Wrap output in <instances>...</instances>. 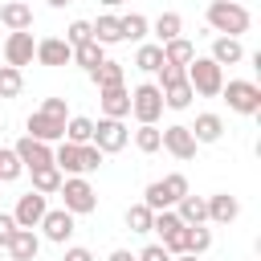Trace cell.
<instances>
[{
	"label": "cell",
	"mask_w": 261,
	"mask_h": 261,
	"mask_svg": "<svg viewBox=\"0 0 261 261\" xmlns=\"http://www.w3.org/2000/svg\"><path fill=\"white\" fill-rule=\"evenodd\" d=\"M61 261H98V257H94V253H90V249H86V245H69V249H65V257H61Z\"/></svg>",
	"instance_id": "44"
},
{
	"label": "cell",
	"mask_w": 261,
	"mask_h": 261,
	"mask_svg": "<svg viewBox=\"0 0 261 261\" xmlns=\"http://www.w3.org/2000/svg\"><path fill=\"white\" fill-rule=\"evenodd\" d=\"M184 73H188V86L196 94H204V98H216L220 86H224V65H216L212 57H192L184 65Z\"/></svg>",
	"instance_id": "2"
},
{
	"label": "cell",
	"mask_w": 261,
	"mask_h": 261,
	"mask_svg": "<svg viewBox=\"0 0 261 261\" xmlns=\"http://www.w3.org/2000/svg\"><path fill=\"white\" fill-rule=\"evenodd\" d=\"M12 232H16V220H12V212H0V249H8Z\"/></svg>",
	"instance_id": "42"
},
{
	"label": "cell",
	"mask_w": 261,
	"mask_h": 261,
	"mask_svg": "<svg viewBox=\"0 0 261 261\" xmlns=\"http://www.w3.org/2000/svg\"><path fill=\"white\" fill-rule=\"evenodd\" d=\"M33 57H37V41H33V33H29V29L8 33V41H4V65L24 69V65H33Z\"/></svg>",
	"instance_id": "7"
},
{
	"label": "cell",
	"mask_w": 261,
	"mask_h": 261,
	"mask_svg": "<svg viewBox=\"0 0 261 261\" xmlns=\"http://www.w3.org/2000/svg\"><path fill=\"white\" fill-rule=\"evenodd\" d=\"M61 188V171L53 167V163H45V167H33V192H41V196H53Z\"/></svg>",
	"instance_id": "28"
},
{
	"label": "cell",
	"mask_w": 261,
	"mask_h": 261,
	"mask_svg": "<svg viewBox=\"0 0 261 261\" xmlns=\"http://www.w3.org/2000/svg\"><path fill=\"white\" fill-rule=\"evenodd\" d=\"M90 77H94V86H98V90H114V86H126V69H122L118 61H102L98 69H90Z\"/></svg>",
	"instance_id": "24"
},
{
	"label": "cell",
	"mask_w": 261,
	"mask_h": 261,
	"mask_svg": "<svg viewBox=\"0 0 261 261\" xmlns=\"http://www.w3.org/2000/svg\"><path fill=\"white\" fill-rule=\"evenodd\" d=\"M196 57V45L188 41V37H171V41H163V61L167 65H188Z\"/></svg>",
	"instance_id": "26"
},
{
	"label": "cell",
	"mask_w": 261,
	"mask_h": 261,
	"mask_svg": "<svg viewBox=\"0 0 261 261\" xmlns=\"http://www.w3.org/2000/svg\"><path fill=\"white\" fill-rule=\"evenodd\" d=\"M102 155H114V151H122L126 143H130V130H126V122L122 118H98L94 122V139H90Z\"/></svg>",
	"instance_id": "6"
},
{
	"label": "cell",
	"mask_w": 261,
	"mask_h": 261,
	"mask_svg": "<svg viewBox=\"0 0 261 261\" xmlns=\"http://www.w3.org/2000/svg\"><path fill=\"white\" fill-rule=\"evenodd\" d=\"M171 261H200V257H196V253H175Z\"/></svg>",
	"instance_id": "46"
},
{
	"label": "cell",
	"mask_w": 261,
	"mask_h": 261,
	"mask_svg": "<svg viewBox=\"0 0 261 261\" xmlns=\"http://www.w3.org/2000/svg\"><path fill=\"white\" fill-rule=\"evenodd\" d=\"M0 261H8V257H0Z\"/></svg>",
	"instance_id": "49"
},
{
	"label": "cell",
	"mask_w": 261,
	"mask_h": 261,
	"mask_svg": "<svg viewBox=\"0 0 261 261\" xmlns=\"http://www.w3.org/2000/svg\"><path fill=\"white\" fill-rule=\"evenodd\" d=\"M212 249V228H204V224H188V249L184 253H208Z\"/></svg>",
	"instance_id": "34"
},
{
	"label": "cell",
	"mask_w": 261,
	"mask_h": 261,
	"mask_svg": "<svg viewBox=\"0 0 261 261\" xmlns=\"http://www.w3.org/2000/svg\"><path fill=\"white\" fill-rule=\"evenodd\" d=\"M12 151L20 155L24 171H33V167H45V163H53V143H41V139H33V135H20V139L12 143Z\"/></svg>",
	"instance_id": "9"
},
{
	"label": "cell",
	"mask_w": 261,
	"mask_h": 261,
	"mask_svg": "<svg viewBox=\"0 0 261 261\" xmlns=\"http://www.w3.org/2000/svg\"><path fill=\"white\" fill-rule=\"evenodd\" d=\"M20 86H24L20 69H16V65H0V98H16Z\"/></svg>",
	"instance_id": "36"
},
{
	"label": "cell",
	"mask_w": 261,
	"mask_h": 261,
	"mask_svg": "<svg viewBox=\"0 0 261 261\" xmlns=\"http://www.w3.org/2000/svg\"><path fill=\"white\" fill-rule=\"evenodd\" d=\"M163 188L171 192V200H179V196H188V175L171 171V175H163Z\"/></svg>",
	"instance_id": "40"
},
{
	"label": "cell",
	"mask_w": 261,
	"mask_h": 261,
	"mask_svg": "<svg viewBox=\"0 0 261 261\" xmlns=\"http://www.w3.org/2000/svg\"><path fill=\"white\" fill-rule=\"evenodd\" d=\"M57 192H61V200H65V208H69L73 216H86V212L98 208V192H94V184H90L86 175H65Z\"/></svg>",
	"instance_id": "3"
},
{
	"label": "cell",
	"mask_w": 261,
	"mask_h": 261,
	"mask_svg": "<svg viewBox=\"0 0 261 261\" xmlns=\"http://www.w3.org/2000/svg\"><path fill=\"white\" fill-rule=\"evenodd\" d=\"M220 98L228 102V110L237 114H257L261 110V86L257 82H245V77H232L220 86Z\"/></svg>",
	"instance_id": "4"
},
{
	"label": "cell",
	"mask_w": 261,
	"mask_h": 261,
	"mask_svg": "<svg viewBox=\"0 0 261 261\" xmlns=\"http://www.w3.org/2000/svg\"><path fill=\"white\" fill-rule=\"evenodd\" d=\"M192 130V139L196 143H220V135H224V118L220 114H196V126H188Z\"/></svg>",
	"instance_id": "20"
},
{
	"label": "cell",
	"mask_w": 261,
	"mask_h": 261,
	"mask_svg": "<svg viewBox=\"0 0 261 261\" xmlns=\"http://www.w3.org/2000/svg\"><path fill=\"white\" fill-rule=\"evenodd\" d=\"M8 261H37V253H41V237L33 232V228H20L16 224V232H12V241H8Z\"/></svg>",
	"instance_id": "14"
},
{
	"label": "cell",
	"mask_w": 261,
	"mask_h": 261,
	"mask_svg": "<svg viewBox=\"0 0 261 261\" xmlns=\"http://www.w3.org/2000/svg\"><path fill=\"white\" fill-rule=\"evenodd\" d=\"M20 175H24L20 155H16L12 147H0V184H12V179H20Z\"/></svg>",
	"instance_id": "31"
},
{
	"label": "cell",
	"mask_w": 261,
	"mask_h": 261,
	"mask_svg": "<svg viewBox=\"0 0 261 261\" xmlns=\"http://www.w3.org/2000/svg\"><path fill=\"white\" fill-rule=\"evenodd\" d=\"M90 37H94L98 45H118V41H122V20H118L114 12H106V16L90 20Z\"/></svg>",
	"instance_id": "19"
},
{
	"label": "cell",
	"mask_w": 261,
	"mask_h": 261,
	"mask_svg": "<svg viewBox=\"0 0 261 261\" xmlns=\"http://www.w3.org/2000/svg\"><path fill=\"white\" fill-rule=\"evenodd\" d=\"M106 261H135V253H130V249H114Z\"/></svg>",
	"instance_id": "45"
},
{
	"label": "cell",
	"mask_w": 261,
	"mask_h": 261,
	"mask_svg": "<svg viewBox=\"0 0 261 261\" xmlns=\"http://www.w3.org/2000/svg\"><path fill=\"white\" fill-rule=\"evenodd\" d=\"M192 98H196V90L188 86V73H184L179 82L163 86V106H167V110H188V106H192Z\"/></svg>",
	"instance_id": "22"
},
{
	"label": "cell",
	"mask_w": 261,
	"mask_h": 261,
	"mask_svg": "<svg viewBox=\"0 0 261 261\" xmlns=\"http://www.w3.org/2000/svg\"><path fill=\"white\" fill-rule=\"evenodd\" d=\"M175 216L184 220V224H204L208 220V204H204V196H179L175 200Z\"/></svg>",
	"instance_id": "21"
},
{
	"label": "cell",
	"mask_w": 261,
	"mask_h": 261,
	"mask_svg": "<svg viewBox=\"0 0 261 261\" xmlns=\"http://www.w3.org/2000/svg\"><path fill=\"white\" fill-rule=\"evenodd\" d=\"M65 41H69V49L82 45V41H90V20H73V24L65 29Z\"/></svg>",
	"instance_id": "39"
},
{
	"label": "cell",
	"mask_w": 261,
	"mask_h": 261,
	"mask_svg": "<svg viewBox=\"0 0 261 261\" xmlns=\"http://www.w3.org/2000/svg\"><path fill=\"white\" fill-rule=\"evenodd\" d=\"M73 61H77V65H82V69L90 73V69H98V65L106 61V45H98V41L90 37V41H82V45H73Z\"/></svg>",
	"instance_id": "23"
},
{
	"label": "cell",
	"mask_w": 261,
	"mask_h": 261,
	"mask_svg": "<svg viewBox=\"0 0 261 261\" xmlns=\"http://www.w3.org/2000/svg\"><path fill=\"white\" fill-rule=\"evenodd\" d=\"M216 65H237V61H245V45H241V37H212V53H208Z\"/></svg>",
	"instance_id": "18"
},
{
	"label": "cell",
	"mask_w": 261,
	"mask_h": 261,
	"mask_svg": "<svg viewBox=\"0 0 261 261\" xmlns=\"http://www.w3.org/2000/svg\"><path fill=\"white\" fill-rule=\"evenodd\" d=\"M102 4H106V8H118V4H126V0H102Z\"/></svg>",
	"instance_id": "48"
},
{
	"label": "cell",
	"mask_w": 261,
	"mask_h": 261,
	"mask_svg": "<svg viewBox=\"0 0 261 261\" xmlns=\"http://www.w3.org/2000/svg\"><path fill=\"white\" fill-rule=\"evenodd\" d=\"M24 126H29V135L41 139V143H61V139H65V118H53V114H45V110H33Z\"/></svg>",
	"instance_id": "11"
},
{
	"label": "cell",
	"mask_w": 261,
	"mask_h": 261,
	"mask_svg": "<svg viewBox=\"0 0 261 261\" xmlns=\"http://www.w3.org/2000/svg\"><path fill=\"white\" fill-rule=\"evenodd\" d=\"M249 24H253V16H249L245 4H237V0H212L208 4V29L212 33L241 37V33H249Z\"/></svg>",
	"instance_id": "1"
},
{
	"label": "cell",
	"mask_w": 261,
	"mask_h": 261,
	"mask_svg": "<svg viewBox=\"0 0 261 261\" xmlns=\"http://www.w3.org/2000/svg\"><path fill=\"white\" fill-rule=\"evenodd\" d=\"M163 249L175 257V253H184L188 249V224H179V228H171L167 237H163Z\"/></svg>",
	"instance_id": "37"
},
{
	"label": "cell",
	"mask_w": 261,
	"mask_h": 261,
	"mask_svg": "<svg viewBox=\"0 0 261 261\" xmlns=\"http://www.w3.org/2000/svg\"><path fill=\"white\" fill-rule=\"evenodd\" d=\"M65 4H73V0H49V8H65Z\"/></svg>",
	"instance_id": "47"
},
{
	"label": "cell",
	"mask_w": 261,
	"mask_h": 261,
	"mask_svg": "<svg viewBox=\"0 0 261 261\" xmlns=\"http://www.w3.org/2000/svg\"><path fill=\"white\" fill-rule=\"evenodd\" d=\"M135 261H171V253H167L163 245H147V249H143Z\"/></svg>",
	"instance_id": "43"
},
{
	"label": "cell",
	"mask_w": 261,
	"mask_h": 261,
	"mask_svg": "<svg viewBox=\"0 0 261 261\" xmlns=\"http://www.w3.org/2000/svg\"><path fill=\"white\" fill-rule=\"evenodd\" d=\"M102 167V151L94 147V143H82V171L90 175V171H98Z\"/></svg>",
	"instance_id": "38"
},
{
	"label": "cell",
	"mask_w": 261,
	"mask_h": 261,
	"mask_svg": "<svg viewBox=\"0 0 261 261\" xmlns=\"http://www.w3.org/2000/svg\"><path fill=\"white\" fill-rule=\"evenodd\" d=\"M41 232H45V241H53V245H65L69 237H73V212L69 208H49L45 216H41V224H37Z\"/></svg>",
	"instance_id": "8"
},
{
	"label": "cell",
	"mask_w": 261,
	"mask_h": 261,
	"mask_svg": "<svg viewBox=\"0 0 261 261\" xmlns=\"http://www.w3.org/2000/svg\"><path fill=\"white\" fill-rule=\"evenodd\" d=\"M37 61L49 65V69H57V65H69L73 61V49H69L65 37H41L37 41Z\"/></svg>",
	"instance_id": "12"
},
{
	"label": "cell",
	"mask_w": 261,
	"mask_h": 261,
	"mask_svg": "<svg viewBox=\"0 0 261 261\" xmlns=\"http://www.w3.org/2000/svg\"><path fill=\"white\" fill-rule=\"evenodd\" d=\"M143 204H147L151 212H163V208H175V200H171V192L163 188V179H155V184H147V192H143Z\"/></svg>",
	"instance_id": "30"
},
{
	"label": "cell",
	"mask_w": 261,
	"mask_h": 261,
	"mask_svg": "<svg viewBox=\"0 0 261 261\" xmlns=\"http://www.w3.org/2000/svg\"><path fill=\"white\" fill-rule=\"evenodd\" d=\"M65 139H69V143H90V139H94V118L69 114V118H65Z\"/></svg>",
	"instance_id": "29"
},
{
	"label": "cell",
	"mask_w": 261,
	"mask_h": 261,
	"mask_svg": "<svg viewBox=\"0 0 261 261\" xmlns=\"http://www.w3.org/2000/svg\"><path fill=\"white\" fill-rule=\"evenodd\" d=\"M130 114H135L139 122H159V114H163V90H159L155 82L135 86V90H130Z\"/></svg>",
	"instance_id": "5"
},
{
	"label": "cell",
	"mask_w": 261,
	"mask_h": 261,
	"mask_svg": "<svg viewBox=\"0 0 261 261\" xmlns=\"http://www.w3.org/2000/svg\"><path fill=\"white\" fill-rule=\"evenodd\" d=\"M98 106H102V118H126L130 114V90L126 86L98 90Z\"/></svg>",
	"instance_id": "15"
},
{
	"label": "cell",
	"mask_w": 261,
	"mask_h": 261,
	"mask_svg": "<svg viewBox=\"0 0 261 261\" xmlns=\"http://www.w3.org/2000/svg\"><path fill=\"white\" fill-rule=\"evenodd\" d=\"M204 204H208V220H212V224H232V220L241 216V204H237V196H228V192H216V196H208Z\"/></svg>",
	"instance_id": "17"
},
{
	"label": "cell",
	"mask_w": 261,
	"mask_h": 261,
	"mask_svg": "<svg viewBox=\"0 0 261 261\" xmlns=\"http://www.w3.org/2000/svg\"><path fill=\"white\" fill-rule=\"evenodd\" d=\"M159 65H163V45H139V53H135V69L155 73Z\"/></svg>",
	"instance_id": "33"
},
{
	"label": "cell",
	"mask_w": 261,
	"mask_h": 261,
	"mask_svg": "<svg viewBox=\"0 0 261 261\" xmlns=\"http://www.w3.org/2000/svg\"><path fill=\"white\" fill-rule=\"evenodd\" d=\"M151 216H155V212H151L147 204H130V208H126V228H130V232H151Z\"/></svg>",
	"instance_id": "35"
},
{
	"label": "cell",
	"mask_w": 261,
	"mask_h": 261,
	"mask_svg": "<svg viewBox=\"0 0 261 261\" xmlns=\"http://www.w3.org/2000/svg\"><path fill=\"white\" fill-rule=\"evenodd\" d=\"M45 212H49V200H45L41 192H24V196L16 200V208H12V220H16L20 228H37Z\"/></svg>",
	"instance_id": "10"
},
{
	"label": "cell",
	"mask_w": 261,
	"mask_h": 261,
	"mask_svg": "<svg viewBox=\"0 0 261 261\" xmlns=\"http://www.w3.org/2000/svg\"><path fill=\"white\" fill-rule=\"evenodd\" d=\"M135 147H139L143 155H155V151L163 147V130H159L155 122H139V130H135Z\"/></svg>",
	"instance_id": "27"
},
{
	"label": "cell",
	"mask_w": 261,
	"mask_h": 261,
	"mask_svg": "<svg viewBox=\"0 0 261 261\" xmlns=\"http://www.w3.org/2000/svg\"><path fill=\"white\" fill-rule=\"evenodd\" d=\"M0 24L8 33H20V29H33V8L24 0H4L0 4Z\"/></svg>",
	"instance_id": "16"
},
{
	"label": "cell",
	"mask_w": 261,
	"mask_h": 261,
	"mask_svg": "<svg viewBox=\"0 0 261 261\" xmlns=\"http://www.w3.org/2000/svg\"><path fill=\"white\" fill-rule=\"evenodd\" d=\"M151 33L159 37V45L171 41V37H184V16H179V12H159V16L151 20Z\"/></svg>",
	"instance_id": "25"
},
{
	"label": "cell",
	"mask_w": 261,
	"mask_h": 261,
	"mask_svg": "<svg viewBox=\"0 0 261 261\" xmlns=\"http://www.w3.org/2000/svg\"><path fill=\"white\" fill-rule=\"evenodd\" d=\"M122 20V41H143L151 33V20L143 12H130V16H118Z\"/></svg>",
	"instance_id": "32"
},
{
	"label": "cell",
	"mask_w": 261,
	"mask_h": 261,
	"mask_svg": "<svg viewBox=\"0 0 261 261\" xmlns=\"http://www.w3.org/2000/svg\"><path fill=\"white\" fill-rule=\"evenodd\" d=\"M163 147L175 155V159H196V139H192V130L184 126V122H175V126H163Z\"/></svg>",
	"instance_id": "13"
},
{
	"label": "cell",
	"mask_w": 261,
	"mask_h": 261,
	"mask_svg": "<svg viewBox=\"0 0 261 261\" xmlns=\"http://www.w3.org/2000/svg\"><path fill=\"white\" fill-rule=\"evenodd\" d=\"M41 110H45V114H53V118H69L65 98H45V102H41Z\"/></svg>",
	"instance_id": "41"
}]
</instances>
